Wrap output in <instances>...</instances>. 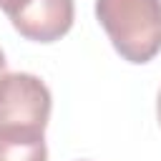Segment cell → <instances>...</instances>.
I'll use <instances>...</instances> for the list:
<instances>
[{"label":"cell","instance_id":"obj_5","mask_svg":"<svg viewBox=\"0 0 161 161\" xmlns=\"http://www.w3.org/2000/svg\"><path fill=\"white\" fill-rule=\"evenodd\" d=\"M20 3H23V0H0V10L8 15V13H13V10H15Z\"/></svg>","mask_w":161,"mask_h":161},{"label":"cell","instance_id":"obj_3","mask_svg":"<svg viewBox=\"0 0 161 161\" xmlns=\"http://www.w3.org/2000/svg\"><path fill=\"white\" fill-rule=\"evenodd\" d=\"M8 18L25 40L55 43L73 28L75 5L73 0H23Z\"/></svg>","mask_w":161,"mask_h":161},{"label":"cell","instance_id":"obj_6","mask_svg":"<svg viewBox=\"0 0 161 161\" xmlns=\"http://www.w3.org/2000/svg\"><path fill=\"white\" fill-rule=\"evenodd\" d=\"M156 121H158V126H161V91H158V96H156Z\"/></svg>","mask_w":161,"mask_h":161},{"label":"cell","instance_id":"obj_2","mask_svg":"<svg viewBox=\"0 0 161 161\" xmlns=\"http://www.w3.org/2000/svg\"><path fill=\"white\" fill-rule=\"evenodd\" d=\"M50 88L33 73H5L0 78V131L45 133L50 121Z\"/></svg>","mask_w":161,"mask_h":161},{"label":"cell","instance_id":"obj_1","mask_svg":"<svg viewBox=\"0 0 161 161\" xmlns=\"http://www.w3.org/2000/svg\"><path fill=\"white\" fill-rule=\"evenodd\" d=\"M96 18L123 60L143 65L161 53V0H96Z\"/></svg>","mask_w":161,"mask_h":161},{"label":"cell","instance_id":"obj_4","mask_svg":"<svg viewBox=\"0 0 161 161\" xmlns=\"http://www.w3.org/2000/svg\"><path fill=\"white\" fill-rule=\"evenodd\" d=\"M0 161H48L45 133L0 131Z\"/></svg>","mask_w":161,"mask_h":161},{"label":"cell","instance_id":"obj_7","mask_svg":"<svg viewBox=\"0 0 161 161\" xmlns=\"http://www.w3.org/2000/svg\"><path fill=\"white\" fill-rule=\"evenodd\" d=\"M5 75V53H3V48H0V78Z\"/></svg>","mask_w":161,"mask_h":161}]
</instances>
